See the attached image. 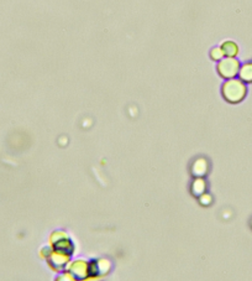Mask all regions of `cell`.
<instances>
[{
    "instance_id": "obj_1",
    "label": "cell",
    "mask_w": 252,
    "mask_h": 281,
    "mask_svg": "<svg viewBox=\"0 0 252 281\" xmlns=\"http://www.w3.org/2000/svg\"><path fill=\"white\" fill-rule=\"evenodd\" d=\"M223 94L225 99L230 103H239L243 99L246 94V86L243 85L242 81L232 79L225 83L223 86Z\"/></svg>"
},
{
    "instance_id": "obj_2",
    "label": "cell",
    "mask_w": 252,
    "mask_h": 281,
    "mask_svg": "<svg viewBox=\"0 0 252 281\" xmlns=\"http://www.w3.org/2000/svg\"><path fill=\"white\" fill-rule=\"evenodd\" d=\"M240 71V63L239 61L235 60L234 57L224 58L220 61V63L218 65V72L223 78L230 79L234 78Z\"/></svg>"
},
{
    "instance_id": "obj_3",
    "label": "cell",
    "mask_w": 252,
    "mask_h": 281,
    "mask_svg": "<svg viewBox=\"0 0 252 281\" xmlns=\"http://www.w3.org/2000/svg\"><path fill=\"white\" fill-rule=\"evenodd\" d=\"M221 50H223V54L226 55L228 57H235L237 55V52H239L237 46L235 45L234 43H231V41H228V43L223 44Z\"/></svg>"
},
{
    "instance_id": "obj_4",
    "label": "cell",
    "mask_w": 252,
    "mask_h": 281,
    "mask_svg": "<svg viewBox=\"0 0 252 281\" xmlns=\"http://www.w3.org/2000/svg\"><path fill=\"white\" fill-rule=\"evenodd\" d=\"M240 78L245 82H252V63H246L239 71Z\"/></svg>"
},
{
    "instance_id": "obj_5",
    "label": "cell",
    "mask_w": 252,
    "mask_h": 281,
    "mask_svg": "<svg viewBox=\"0 0 252 281\" xmlns=\"http://www.w3.org/2000/svg\"><path fill=\"white\" fill-rule=\"evenodd\" d=\"M210 55H212V58H214V60H220V58L224 56L223 50L221 49H214Z\"/></svg>"
}]
</instances>
